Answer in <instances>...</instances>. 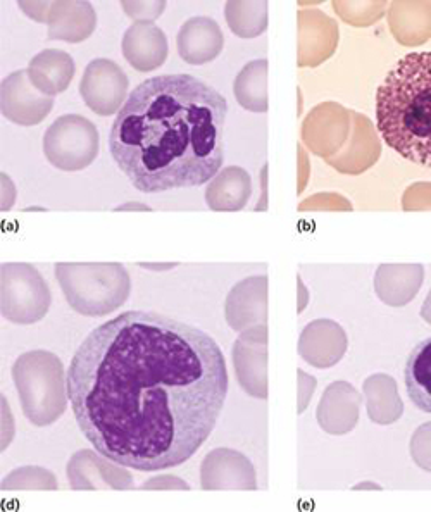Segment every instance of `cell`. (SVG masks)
<instances>
[{"label":"cell","mask_w":431,"mask_h":512,"mask_svg":"<svg viewBox=\"0 0 431 512\" xmlns=\"http://www.w3.org/2000/svg\"><path fill=\"white\" fill-rule=\"evenodd\" d=\"M228 385L211 335L147 311L90 331L68 369L69 402L85 438L137 471L187 463L211 437Z\"/></svg>","instance_id":"6da1fadb"},{"label":"cell","mask_w":431,"mask_h":512,"mask_svg":"<svg viewBox=\"0 0 431 512\" xmlns=\"http://www.w3.org/2000/svg\"><path fill=\"white\" fill-rule=\"evenodd\" d=\"M228 102L192 75H161L140 83L109 133L114 163L142 194L200 187L225 157Z\"/></svg>","instance_id":"7a4b0ae2"},{"label":"cell","mask_w":431,"mask_h":512,"mask_svg":"<svg viewBox=\"0 0 431 512\" xmlns=\"http://www.w3.org/2000/svg\"><path fill=\"white\" fill-rule=\"evenodd\" d=\"M376 126L409 163L431 169V52H411L376 92Z\"/></svg>","instance_id":"3957f363"},{"label":"cell","mask_w":431,"mask_h":512,"mask_svg":"<svg viewBox=\"0 0 431 512\" xmlns=\"http://www.w3.org/2000/svg\"><path fill=\"white\" fill-rule=\"evenodd\" d=\"M14 385L25 418L32 425H54L68 407V375L64 364L49 350H32L16 359Z\"/></svg>","instance_id":"277c9868"},{"label":"cell","mask_w":431,"mask_h":512,"mask_svg":"<svg viewBox=\"0 0 431 512\" xmlns=\"http://www.w3.org/2000/svg\"><path fill=\"white\" fill-rule=\"evenodd\" d=\"M56 280L75 313L100 318L119 309L132 292V280L119 263H57Z\"/></svg>","instance_id":"5b68a950"},{"label":"cell","mask_w":431,"mask_h":512,"mask_svg":"<svg viewBox=\"0 0 431 512\" xmlns=\"http://www.w3.org/2000/svg\"><path fill=\"white\" fill-rule=\"evenodd\" d=\"M52 294L35 266L6 263L0 268V313L14 325H33L49 313Z\"/></svg>","instance_id":"8992f818"},{"label":"cell","mask_w":431,"mask_h":512,"mask_svg":"<svg viewBox=\"0 0 431 512\" xmlns=\"http://www.w3.org/2000/svg\"><path fill=\"white\" fill-rule=\"evenodd\" d=\"M99 132L94 123L80 114H64L47 128L44 154L54 168L82 171L99 156Z\"/></svg>","instance_id":"52a82bcc"},{"label":"cell","mask_w":431,"mask_h":512,"mask_svg":"<svg viewBox=\"0 0 431 512\" xmlns=\"http://www.w3.org/2000/svg\"><path fill=\"white\" fill-rule=\"evenodd\" d=\"M130 80L118 63L94 59L87 64L80 82V95L90 111L99 116H113L125 106Z\"/></svg>","instance_id":"ba28073f"},{"label":"cell","mask_w":431,"mask_h":512,"mask_svg":"<svg viewBox=\"0 0 431 512\" xmlns=\"http://www.w3.org/2000/svg\"><path fill=\"white\" fill-rule=\"evenodd\" d=\"M232 359L245 394L268 399V325L242 331L233 344Z\"/></svg>","instance_id":"9c48e42d"},{"label":"cell","mask_w":431,"mask_h":512,"mask_svg":"<svg viewBox=\"0 0 431 512\" xmlns=\"http://www.w3.org/2000/svg\"><path fill=\"white\" fill-rule=\"evenodd\" d=\"M54 107V97L35 88L28 71L18 69L6 76L0 85L2 116L19 126L40 125Z\"/></svg>","instance_id":"30bf717a"},{"label":"cell","mask_w":431,"mask_h":512,"mask_svg":"<svg viewBox=\"0 0 431 512\" xmlns=\"http://www.w3.org/2000/svg\"><path fill=\"white\" fill-rule=\"evenodd\" d=\"M69 487L73 490H128L133 476L125 466L114 463L94 450H80L69 459Z\"/></svg>","instance_id":"8fae6325"},{"label":"cell","mask_w":431,"mask_h":512,"mask_svg":"<svg viewBox=\"0 0 431 512\" xmlns=\"http://www.w3.org/2000/svg\"><path fill=\"white\" fill-rule=\"evenodd\" d=\"M204 490H257L256 469L238 450L216 449L200 466Z\"/></svg>","instance_id":"7c38bea8"},{"label":"cell","mask_w":431,"mask_h":512,"mask_svg":"<svg viewBox=\"0 0 431 512\" xmlns=\"http://www.w3.org/2000/svg\"><path fill=\"white\" fill-rule=\"evenodd\" d=\"M225 318L235 331L268 325V276H250L237 283L226 297Z\"/></svg>","instance_id":"4fadbf2b"},{"label":"cell","mask_w":431,"mask_h":512,"mask_svg":"<svg viewBox=\"0 0 431 512\" xmlns=\"http://www.w3.org/2000/svg\"><path fill=\"white\" fill-rule=\"evenodd\" d=\"M347 347L344 328L332 319H316L300 333V357L314 368L328 369L340 363Z\"/></svg>","instance_id":"5bb4252c"},{"label":"cell","mask_w":431,"mask_h":512,"mask_svg":"<svg viewBox=\"0 0 431 512\" xmlns=\"http://www.w3.org/2000/svg\"><path fill=\"white\" fill-rule=\"evenodd\" d=\"M121 52L133 69L150 73L166 63L168 37L154 23H133L123 35Z\"/></svg>","instance_id":"9a60e30c"},{"label":"cell","mask_w":431,"mask_h":512,"mask_svg":"<svg viewBox=\"0 0 431 512\" xmlns=\"http://www.w3.org/2000/svg\"><path fill=\"white\" fill-rule=\"evenodd\" d=\"M45 25L49 26V40L80 44L95 32L97 14L85 0H59L50 4Z\"/></svg>","instance_id":"2e32d148"},{"label":"cell","mask_w":431,"mask_h":512,"mask_svg":"<svg viewBox=\"0 0 431 512\" xmlns=\"http://www.w3.org/2000/svg\"><path fill=\"white\" fill-rule=\"evenodd\" d=\"M225 47V35L218 23L206 16L190 18L176 35V49L183 61L192 66L211 63Z\"/></svg>","instance_id":"e0dca14e"},{"label":"cell","mask_w":431,"mask_h":512,"mask_svg":"<svg viewBox=\"0 0 431 512\" xmlns=\"http://www.w3.org/2000/svg\"><path fill=\"white\" fill-rule=\"evenodd\" d=\"M363 397L347 381H335L326 388L318 406V423L330 435H345L354 430Z\"/></svg>","instance_id":"ac0fdd59"},{"label":"cell","mask_w":431,"mask_h":512,"mask_svg":"<svg viewBox=\"0 0 431 512\" xmlns=\"http://www.w3.org/2000/svg\"><path fill=\"white\" fill-rule=\"evenodd\" d=\"M26 71L37 90L47 97H56L66 92L73 82L76 64L64 50L45 49L33 57Z\"/></svg>","instance_id":"d6986e66"},{"label":"cell","mask_w":431,"mask_h":512,"mask_svg":"<svg viewBox=\"0 0 431 512\" xmlns=\"http://www.w3.org/2000/svg\"><path fill=\"white\" fill-rule=\"evenodd\" d=\"M421 264H383L375 275V290L388 306H406L423 285Z\"/></svg>","instance_id":"ffe728a7"},{"label":"cell","mask_w":431,"mask_h":512,"mask_svg":"<svg viewBox=\"0 0 431 512\" xmlns=\"http://www.w3.org/2000/svg\"><path fill=\"white\" fill-rule=\"evenodd\" d=\"M252 195V178L244 168L228 166L214 176L206 188L209 209L218 213L242 211Z\"/></svg>","instance_id":"44dd1931"},{"label":"cell","mask_w":431,"mask_h":512,"mask_svg":"<svg viewBox=\"0 0 431 512\" xmlns=\"http://www.w3.org/2000/svg\"><path fill=\"white\" fill-rule=\"evenodd\" d=\"M368 416L376 425H392L404 413V406L392 376L373 375L364 381Z\"/></svg>","instance_id":"7402d4cb"},{"label":"cell","mask_w":431,"mask_h":512,"mask_svg":"<svg viewBox=\"0 0 431 512\" xmlns=\"http://www.w3.org/2000/svg\"><path fill=\"white\" fill-rule=\"evenodd\" d=\"M406 390L409 399L419 411L431 414V338H426L414 347L407 359Z\"/></svg>","instance_id":"603a6c76"},{"label":"cell","mask_w":431,"mask_h":512,"mask_svg":"<svg viewBox=\"0 0 431 512\" xmlns=\"http://www.w3.org/2000/svg\"><path fill=\"white\" fill-rule=\"evenodd\" d=\"M238 104L250 113L268 111V61L256 59L245 64L233 83Z\"/></svg>","instance_id":"cb8c5ba5"},{"label":"cell","mask_w":431,"mask_h":512,"mask_svg":"<svg viewBox=\"0 0 431 512\" xmlns=\"http://www.w3.org/2000/svg\"><path fill=\"white\" fill-rule=\"evenodd\" d=\"M225 18L237 37H259L268 28V2L230 0L226 2Z\"/></svg>","instance_id":"d4e9b609"},{"label":"cell","mask_w":431,"mask_h":512,"mask_svg":"<svg viewBox=\"0 0 431 512\" xmlns=\"http://www.w3.org/2000/svg\"><path fill=\"white\" fill-rule=\"evenodd\" d=\"M2 490H57L56 476L44 468L25 466L7 475Z\"/></svg>","instance_id":"484cf974"},{"label":"cell","mask_w":431,"mask_h":512,"mask_svg":"<svg viewBox=\"0 0 431 512\" xmlns=\"http://www.w3.org/2000/svg\"><path fill=\"white\" fill-rule=\"evenodd\" d=\"M121 7L130 18L135 19V23H154L164 13L166 2L163 0H142V2L123 0Z\"/></svg>","instance_id":"4316f807"},{"label":"cell","mask_w":431,"mask_h":512,"mask_svg":"<svg viewBox=\"0 0 431 512\" xmlns=\"http://www.w3.org/2000/svg\"><path fill=\"white\" fill-rule=\"evenodd\" d=\"M411 456L419 468L431 473V423H426L414 431Z\"/></svg>","instance_id":"83f0119b"},{"label":"cell","mask_w":431,"mask_h":512,"mask_svg":"<svg viewBox=\"0 0 431 512\" xmlns=\"http://www.w3.org/2000/svg\"><path fill=\"white\" fill-rule=\"evenodd\" d=\"M142 490H190V485L176 476L163 475L145 481Z\"/></svg>","instance_id":"f1b7e54d"},{"label":"cell","mask_w":431,"mask_h":512,"mask_svg":"<svg viewBox=\"0 0 431 512\" xmlns=\"http://www.w3.org/2000/svg\"><path fill=\"white\" fill-rule=\"evenodd\" d=\"M299 414L306 411V407L311 402V397L314 394V388H316V378L311 375L304 373L302 369H299Z\"/></svg>","instance_id":"f546056e"},{"label":"cell","mask_w":431,"mask_h":512,"mask_svg":"<svg viewBox=\"0 0 431 512\" xmlns=\"http://www.w3.org/2000/svg\"><path fill=\"white\" fill-rule=\"evenodd\" d=\"M50 4H52V2H25V0L18 2V6L23 9V13H25L28 18L35 19L37 23H45V21H47Z\"/></svg>","instance_id":"4dcf8cb0"},{"label":"cell","mask_w":431,"mask_h":512,"mask_svg":"<svg viewBox=\"0 0 431 512\" xmlns=\"http://www.w3.org/2000/svg\"><path fill=\"white\" fill-rule=\"evenodd\" d=\"M16 187H14L13 180L2 173V211H9L14 206L16 200Z\"/></svg>","instance_id":"1f68e13d"},{"label":"cell","mask_w":431,"mask_h":512,"mask_svg":"<svg viewBox=\"0 0 431 512\" xmlns=\"http://www.w3.org/2000/svg\"><path fill=\"white\" fill-rule=\"evenodd\" d=\"M137 266L149 269V271H156V273H164V271L178 268V263H137Z\"/></svg>","instance_id":"d6a6232c"},{"label":"cell","mask_w":431,"mask_h":512,"mask_svg":"<svg viewBox=\"0 0 431 512\" xmlns=\"http://www.w3.org/2000/svg\"><path fill=\"white\" fill-rule=\"evenodd\" d=\"M114 211H145V213H150L152 209L149 206H145L142 202H125V204H121V206L116 207Z\"/></svg>","instance_id":"836d02e7"},{"label":"cell","mask_w":431,"mask_h":512,"mask_svg":"<svg viewBox=\"0 0 431 512\" xmlns=\"http://www.w3.org/2000/svg\"><path fill=\"white\" fill-rule=\"evenodd\" d=\"M299 313L304 311V307L307 306V302H309V294H307L306 287L302 285V280H300L299 276Z\"/></svg>","instance_id":"e575fe53"},{"label":"cell","mask_w":431,"mask_h":512,"mask_svg":"<svg viewBox=\"0 0 431 512\" xmlns=\"http://www.w3.org/2000/svg\"><path fill=\"white\" fill-rule=\"evenodd\" d=\"M421 318L425 319L428 325H431V290L428 297H426L425 304L421 307Z\"/></svg>","instance_id":"d590c367"},{"label":"cell","mask_w":431,"mask_h":512,"mask_svg":"<svg viewBox=\"0 0 431 512\" xmlns=\"http://www.w3.org/2000/svg\"><path fill=\"white\" fill-rule=\"evenodd\" d=\"M359 488H373V490H380L382 487H378V485H375V483H361V485H356L354 487V490H359Z\"/></svg>","instance_id":"8d00e7d4"}]
</instances>
